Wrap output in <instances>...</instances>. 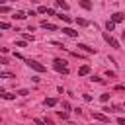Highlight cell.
Returning <instances> with one entry per match:
<instances>
[{"mask_svg":"<svg viewBox=\"0 0 125 125\" xmlns=\"http://www.w3.org/2000/svg\"><path fill=\"white\" fill-rule=\"evenodd\" d=\"M74 21H76L78 25H82V27H84V25H88V21H86V20H82V18H76Z\"/></svg>","mask_w":125,"mask_h":125,"instance_id":"e0dca14e","label":"cell"},{"mask_svg":"<svg viewBox=\"0 0 125 125\" xmlns=\"http://www.w3.org/2000/svg\"><path fill=\"white\" fill-rule=\"evenodd\" d=\"M16 45H18V47H25V45H27V41H25V39H21V41H18Z\"/></svg>","mask_w":125,"mask_h":125,"instance_id":"44dd1931","label":"cell"},{"mask_svg":"<svg viewBox=\"0 0 125 125\" xmlns=\"http://www.w3.org/2000/svg\"><path fill=\"white\" fill-rule=\"evenodd\" d=\"M92 119H96V121H102V123H109V117H107L105 113H100V111L92 113Z\"/></svg>","mask_w":125,"mask_h":125,"instance_id":"277c9868","label":"cell"},{"mask_svg":"<svg viewBox=\"0 0 125 125\" xmlns=\"http://www.w3.org/2000/svg\"><path fill=\"white\" fill-rule=\"evenodd\" d=\"M0 27H2V29H8V27H10V23H6V21H2V23H0Z\"/></svg>","mask_w":125,"mask_h":125,"instance_id":"484cf974","label":"cell"},{"mask_svg":"<svg viewBox=\"0 0 125 125\" xmlns=\"http://www.w3.org/2000/svg\"><path fill=\"white\" fill-rule=\"evenodd\" d=\"M121 39H123V41H125V29H123V31H121Z\"/></svg>","mask_w":125,"mask_h":125,"instance_id":"f546056e","label":"cell"},{"mask_svg":"<svg viewBox=\"0 0 125 125\" xmlns=\"http://www.w3.org/2000/svg\"><path fill=\"white\" fill-rule=\"evenodd\" d=\"M123 20H125V14H121V12L111 14V21H113V23H119V21H123Z\"/></svg>","mask_w":125,"mask_h":125,"instance_id":"5b68a950","label":"cell"},{"mask_svg":"<svg viewBox=\"0 0 125 125\" xmlns=\"http://www.w3.org/2000/svg\"><path fill=\"white\" fill-rule=\"evenodd\" d=\"M41 27L43 29H49V31H57V25H53L51 21H47V20H43L41 21Z\"/></svg>","mask_w":125,"mask_h":125,"instance_id":"8992f818","label":"cell"},{"mask_svg":"<svg viewBox=\"0 0 125 125\" xmlns=\"http://www.w3.org/2000/svg\"><path fill=\"white\" fill-rule=\"evenodd\" d=\"M59 117H61V119H68V113H66V111H59Z\"/></svg>","mask_w":125,"mask_h":125,"instance_id":"ffe728a7","label":"cell"},{"mask_svg":"<svg viewBox=\"0 0 125 125\" xmlns=\"http://www.w3.org/2000/svg\"><path fill=\"white\" fill-rule=\"evenodd\" d=\"M104 111H105V113H109V111L119 113V111H121V107H119V105H111V107H104Z\"/></svg>","mask_w":125,"mask_h":125,"instance_id":"30bf717a","label":"cell"},{"mask_svg":"<svg viewBox=\"0 0 125 125\" xmlns=\"http://www.w3.org/2000/svg\"><path fill=\"white\" fill-rule=\"evenodd\" d=\"M25 16H27L25 12H16L14 14V18H18V20H25Z\"/></svg>","mask_w":125,"mask_h":125,"instance_id":"9a60e30c","label":"cell"},{"mask_svg":"<svg viewBox=\"0 0 125 125\" xmlns=\"http://www.w3.org/2000/svg\"><path fill=\"white\" fill-rule=\"evenodd\" d=\"M10 2H18V0H10Z\"/></svg>","mask_w":125,"mask_h":125,"instance_id":"4dcf8cb0","label":"cell"},{"mask_svg":"<svg viewBox=\"0 0 125 125\" xmlns=\"http://www.w3.org/2000/svg\"><path fill=\"white\" fill-rule=\"evenodd\" d=\"M0 12H2V14H8V12H10V8H8V6H2V8H0Z\"/></svg>","mask_w":125,"mask_h":125,"instance_id":"603a6c76","label":"cell"},{"mask_svg":"<svg viewBox=\"0 0 125 125\" xmlns=\"http://www.w3.org/2000/svg\"><path fill=\"white\" fill-rule=\"evenodd\" d=\"M113 27H115V23H113L111 20H107V21H105V29H107V31H111Z\"/></svg>","mask_w":125,"mask_h":125,"instance_id":"2e32d148","label":"cell"},{"mask_svg":"<svg viewBox=\"0 0 125 125\" xmlns=\"http://www.w3.org/2000/svg\"><path fill=\"white\" fill-rule=\"evenodd\" d=\"M117 123L119 125H125V117H117Z\"/></svg>","mask_w":125,"mask_h":125,"instance_id":"f1b7e54d","label":"cell"},{"mask_svg":"<svg viewBox=\"0 0 125 125\" xmlns=\"http://www.w3.org/2000/svg\"><path fill=\"white\" fill-rule=\"evenodd\" d=\"M82 98H84V100H86V102H92V96H90V94H84V96H82Z\"/></svg>","mask_w":125,"mask_h":125,"instance_id":"83f0119b","label":"cell"},{"mask_svg":"<svg viewBox=\"0 0 125 125\" xmlns=\"http://www.w3.org/2000/svg\"><path fill=\"white\" fill-rule=\"evenodd\" d=\"M88 72H90V66H88V64H82V66L78 68V74H80V76H86Z\"/></svg>","mask_w":125,"mask_h":125,"instance_id":"ba28073f","label":"cell"},{"mask_svg":"<svg viewBox=\"0 0 125 125\" xmlns=\"http://www.w3.org/2000/svg\"><path fill=\"white\" fill-rule=\"evenodd\" d=\"M23 39H25V41H33V35H27V33H23Z\"/></svg>","mask_w":125,"mask_h":125,"instance_id":"cb8c5ba5","label":"cell"},{"mask_svg":"<svg viewBox=\"0 0 125 125\" xmlns=\"http://www.w3.org/2000/svg\"><path fill=\"white\" fill-rule=\"evenodd\" d=\"M33 121H35V125H43V123H45V121H43V119H39V117H35Z\"/></svg>","mask_w":125,"mask_h":125,"instance_id":"d4e9b609","label":"cell"},{"mask_svg":"<svg viewBox=\"0 0 125 125\" xmlns=\"http://www.w3.org/2000/svg\"><path fill=\"white\" fill-rule=\"evenodd\" d=\"M25 62H27V66H31V68L37 70V72H45V70H47L41 62H37V61H33V59H25Z\"/></svg>","mask_w":125,"mask_h":125,"instance_id":"7a4b0ae2","label":"cell"},{"mask_svg":"<svg viewBox=\"0 0 125 125\" xmlns=\"http://www.w3.org/2000/svg\"><path fill=\"white\" fill-rule=\"evenodd\" d=\"M27 94H29L27 90H20V92H18V96H27Z\"/></svg>","mask_w":125,"mask_h":125,"instance_id":"4316f807","label":"cell"},{"mask_svg":"<svg viewBox=\"0 0 125 125\" xmlns=\"http://www.w3.org/2000/svg\"><path fill=\"white\" fill-rule=\"evenodd\" d=\"M55 4H57L59 8H62V10H68V4H66V2H62V0H55Z\"/></svg>","mask_w":125,"mask_h":125,"instance_id":"5bb4252c","label":"cell"},{"mask_svg":"<svg viewBox=\"0 0 125 125\" xmlns=\"http://www.w3.org/2000/svg\"><path fill=\"white\" fill-rule=\"evenodd\" d=\"M47 10H49V8H47V6H39V8H37V12H39V14H45V12H47Z\"/></svg>","mask_w":125,"mask_h":125,"instance_id":"ac0fdd59","label":"cell"},{"mask_svg":"<svg viewBox=\"0 0 125 125\" xmlns=\"http://www.w3.org/2000/svg\"><path fill=\"white\" fill-rule=\"evenodd\" d=\"M100 100H102V102H107V100H109V94H102Z\"/></svg>","mask_w":125,"mask_h":125,"instance_id":"7402d4cb","label":"cell"},{"mask_svg":"<svg viewBox=\"0 0 125 125\" xmlns=\"http://www.w3.org/2000/svg\"><path fill=\"white\" fill-rule=\"evenodd\" d=\"M0 96H2L4 100H16V94H8V92H2Z\"/></svg>","mask_w":125,"mask_h":125,"instance_id":"4fadbf2b","label":"cell"},{"mask_svg":"<svg viewBox=\"0 0 125 125\" xmlns=\"http://www.w3.org/2000/svg\"><path fill=\"white\" fill-rule=\"evenodd\" d=\"M53 68H55L57 72L68 74V66H66V62H64V61H61V59H55V61H53Z\"/></svg>","mask_w":125,"mask_h":125,"instance_id":"6da1fadb","label":"cell"},{"mask_svg":"<svg viewBox=\"0 0 125 125\" xmlns=\"http://www.w3.org/2000/svg\"><path fill=\"white\" fill-rule=\"evenodd\" d=\"M80 6H82L84 10H90V8H92V2H88V0H80Z\"/></svg>","mask_w":125,"mask_h":125,"instance_id":"7c38bea8","label":"cell"},{"mask_svg":"<svg viewBox=\"0 0 125 125\" xmlns=\"http://www.w3.org/2000/svg\"><path fill=\"white\" fill-rule=\"evenodd\" d=\"M78 49H82V51H86V53H96V49H92V47H88V45H84V43H78Z\"/></svg>","mask_w":125,"mask_h":125,"instance_id":"9c48e42d","label":"cell"},{"mask_svg":"<svg viewBox=\"0 0 125 125\" xmlns=\"http://www.w3.org/2000/svg\"><path fill=\"white\" fill-rule=\"evenodd\" d=\"M59 18H61V20H62V21H66V23H68V21H70V18H68V16H64V14H59Z\"/></svg>","mask_w":125,"mask_h":125,"instance_id":"d6986e66","label":"cell"},{"mask_svg":"<svg viewBox=\"0 0 125 125\" xmlns=\"http://www.w3.org/2000/svg\"><path fill=\"white\" fill-rule=\"evenodd\" d=\"M57 102H59L57 98H47V100H45V105H49V107H53V105H57Z\"/></svg>","mask_w":125,"mask_h":125,"instance_id":"8fae6325","label":"cell"},{"mask_svg":"<svg viewBox=\"0 0 125 125\" xmlns=\"http://www.w3.org/2000/svg\"><path fill=\"white\" fill-rule=\"evenodd\" d=\"M62 33L68 35V37H78V31H74V29H70V27H62Z\"/></svg>","mask_w":125,"mask_h":125,"instance_id":"52a82bcc","label":"cell"},{"mask_svg":"<svg viewBox=\"0 0 125 125\" xmlns=\"http://www.w3.org/2000/svg\"><path fill=\"white\" fill-rule=\"evenodd\" d=\"M104 41H105V43H109L113 49H119V41H117V39H113L109 33H104Z\"/></svg>","mask_w":125,"mask_h":125,"instance_id":"3957f363","label":"cell"}]
</instances>
